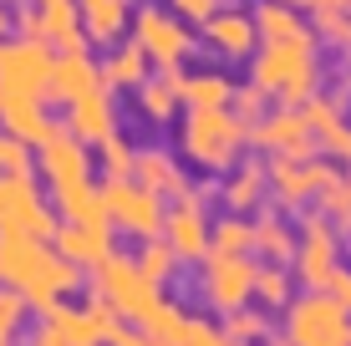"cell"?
<instances>
[{
  "label": "cell",
  "mask_w": 351,
  "mask_h": 346,
  "mask_svg": "<svg viewBox=\"0 0 351 346\" xmlns=\"http://www.w3.org/2000/svg\"><path fill=\"white\" fill-rule=\"evenodd\" d=\"M0 285L21 291L31 311L46 316L66 291L82 285V265H71L66 255H56V245L41 240V234L0 224Z\"/></svg>",
  "instance_id": "6da1fadb"
},
{
  "label": "cell",
  "mask_w": 351,
  "mask_h": 346,
  "mask_svg": "<svg viewBox=\"0 0 351 346\" xmlns=\"http://www.w3.org/2000/svg\"><path fill=\"white\" fill-rule=\"evenodd\" d=\"M250 82H255V87H265L280 107H300L306 97H316V92H321L316 31L265 41L260 56H255V66H250Z\"/></svg>",
  "instance_id": "7a4b0ae2"
},
{
  "label": "cell",
  "mask_w": 351,
  "mask_h": 346,
  "mask_svg": "<svg viewBox=\"0 0 351 346\" xmlns=\"http://www.w3.org/2000/svg\"><path fill=\"white\" fill-rule=\"evenodd\" d=\"M245 143H250V123H239L234 107H199L178 127V153L193 169H209V173L234 169Z\"/></svg>",
  "instance_id": "3957f363"
},
{
  "label": "cell",
  "mask_w": 351,
  "mask_h": 346,
  "mask_svg": "<svg viewBox=\"0 0 351 346\" xmlns=\"http://www.w3.org/2000/svg\"><path fill=\"white\" fill-rule=\"evenodd\" d=\"M285 336L295 346H351V311L336 306L326 291L290 295L285 306Z\"/></svg>",
  "instance_id": "277c9868"
},
{
  "label": "cell",
  "mask_w": 351,
  "mask_h": 346,
  "mask_svg": "<svg viewBox=\"0 0 351 346\" xmlns=\"http://www.w3.org/2000/svg\"><path fill=\"white\" fill-rule=\"evenodd\" d=\"M56 66V46L51 41H31L0 36V97H46V82Z\"/></svg>",
  "instance_id": "5b68a950"
},
{
  "label": "cell",
  "mask_w": 351,
  "mask_h": 346,
  "mask_svg": "<svg viewBox=\"0 0 351 346\" xmlns=\"http://www.w3.org/2000/svg\"><path fill=\"white\" fill-rule=\"evenodd\" d=\"M102 199H107V219L112 230L132 234V240H158L163 234V199L153 188H143L138 178H102Z\"/></svg>",
  "instance_id": "8992f818"
},
{
  "label": "cell",
  "mask_w": 351,
  "mask_h": 346,
  "mask_svg": "<svg viewBox=\"0 0 351 346\" xmlns=\"http://www.w3.org/2000/svg\"><path fill=\"white\" fill-rule=\"evenodd\" d=\"M97 291L112 301V311L123 321H138V326L158 311V301H163L158 280H148L138 270V260H123V255H107L102 265H97Z\"/></svg>",
  "instance_id": "52a82bcc"
},
{
  "label": "cell",
  "mask_w": 351,
  "mask_h": 346,
  "mask_svg": "<svg viewBox=\"0 0 351 346\" xmlns=\"http://www.w3.org/2000/svg\"><path fill=\"white\" fill-rule=\"evenodd\" d=\"M255 260L250 255H219V249H209L204 255V301L214 306V311H239V306L255 301Z\"/></svg>",
  "instance_id": "ba28073f"
},
{
  "label": "cell",
  "mask_w": 351,
  "mask_h": 346,
  "mask_svg": "<svg viewBox=\"0 0 351 346\" xmlns=\"http://www.w3.org/2000/svg\"><path fill=\"white\" fill-rule=\"evenodd\" d=\"M132 41L148 51V62L158 66V71H178V66L189 62V51H193V31L178 16L158 10V5L138 10V21H132Z\"/></svg>",
  "instance_id": "9c48e42d"
},
{
  "label": "cell",
  "mask_w": 351,
  "mask_h": 346,
  "mask_svg": "<svg viewBox=\"0 0 351 346\" xmlns=\"http://www.w3.org/2000/svg\"><path fill=\"white\" fill-rule=\"evenodd\" d=\"M250 143L265 148V153H280V158H295V163H311L321 153V143H316L300 107H275L260 123H250Z\"/></svg>",
  "instance_id": "30bf717a"
},
{
  "label": "cell",
  "mask_w": 351,
  "mask_h": 346,
  "mask_svg": "<svg viewBox=\"0 0 351 346\" xmlns=\"http://www.w3.org/2000/svg\"><path fill=\"white\" fill-rule=\"evenodd\" d=\"M295 275L300 285H311V291H321L326 280H331V270L341 265V230H336L326 214H311L306 224H300V240H295Z\"/></svg>",
  "instance_id": "8fae6325"
},
{
  "label": "cell",
  "mask_w": 351,
  "mask_h": 346,
  "mask_svg": "<svg viewBox=\"0 0 351 346\" xmlns=\"http://www.w3.org/2000/svg\"><path fill=\"white\" fill-rule=\"evenodd\" d=\"M0 224L31 230L41 240L56 234V214L41 204V188L31 184V173H0Z\"/></svg>",
  "instance_id": "7c38bea8"
},
{
  "label": "cell",
  "mask_w": 351,
  "mask_h": 346,
  "mask_svg": "<svg viewBox=\"0 0 351 346\" xmlns=\"http://www.w3.org/2000/svg\"><path fill=\"white\" fill-rule=\"evenodd\" d=\"M36 169L51 188H71V184H87L92 178V148L77 133H62L56 127L46 143H36Z\"/></svg>",
  "instance_id": "4fadbf2b"
},
{
  "label": "cell",
  "mask_w": 351,
  "mask_h": 346,
  "mask_svg": "<svg viewBox=\"0 0 351 346\" xmlns=\"http://www.w3.org/2000/svg\"><path fill=\"white\" fill-rule=\"evenodd\" d=\"M163 240L173 245L178 260H204V255H209L214 224H209V214H204V199L199 194L173 199V209L163 214Z\"/></svg>",
  "instance_id": "5bb4252c"
},
{
  "label": "cell",
  "mask_w": 351,
  "mask_h": 346,
  "mask_svg": "<svg viewBox=\"0 0 351 346\" xmlns=\"http://www.w3.org/2000/svg\"><path fill=\"white\" fill-rule=\"evenodd\" d=\"M326 173H331V169L316 163V158H311V163H295V158H280V153H275V163H265V178H270V194H275V204H280V209L311 204Z\"/></svg>",
  "instance_id": "9a60e30c"
},
{
  "label": "cell",
  "mask_w": 351,
  "mask_h": 346,
  "mask_svg": "<svg viewBox=\"0 0 351 346\" xmlns=\"http://www.w3.org/2000/svg\"><path fill=\"white\" fill-rule=\"evenodd\" d=\"M92 87H107L102 82V66L87 56V46H71V51H56V66H51V82H46V102H77L82 92Z\"/></svg>",
  "instance_id": "2e32d148"
},
{
  "label": "cell",
  "mask_w": 351,
  "mask_h": 346,
  "mask_svg": "<svg viewBox=\"0 0 351 346\" xmlns=\"http://www.w3.org/2000/svg\"><path fill=\"white\" fill-rule=\"evenodd\" d=\"M66 133H77L87 148H97L107 133H117V102L107 97V87H92L77 102H66Z\"/></svg>",
  "instance_id": "e0dca14e"
},
{
  "label": "cell",
  "mask_w": 351,
  "mask_h": 346,
  "mask_svg": "<svg viewBox=\"0 0 351 346\" xmlns=\"http://www.w3.org/2000/svg\"><path fill=\"white\" fill-rule=\"evenodd\" d=\"M51 245H56V255H66L71 265H82V270H97L107 255H112V224H56V234H51Z\"/></svg>",
  "instance_id": "ac0fdd59"
},
{
  "label": "cell",
  "mask_w": 351,
  "mask_h": 346,
  "mask_svg": "<svg viewBox=\"0 0 351 346\" xmlns=\"http://www.w3.org/2000/svg\"><path fill=\"white\" fill-rule=\"evenodd\" d=\"M132 178H138L143 188H153L158 199H184V194H193V184H189L184 163H178L168 148H138Z\"/></svg>",
  "instance_id": "d6986e66"
},
{
  "label": "cell",
  "mask_w": 351,
  "mask_h": 346,
  "mask_svg": "<svg viewBox=\"0 0 351 346\" xmlns=\"http://www.w3.org/2000/svg\"><path fill=\"white\" fill-rule=\"evenodd\" d=\"M204 41L214 46L219 56H250L255 51V41H260V26H255V16H245V10H214L209 21H204Z\"/></svg>",
  "instance_id": "ffe728a7"
},
{
  "label": "cell",
  "mask_w": 351,
  "mask_h": 346,
  "mask_svg": "<svg viewBox=\"0 0 351 346\" xmlns=\"http://www.w3.org/2000/svg\"><path fill=\"white\" fill-rule=\"evenodd\" d=\"M0 123H5V133H10V138L31 143V148L56 133V123L46 117L41 97H0Z\"/></svg>",
  "instance_id": "44dd1931"
},
{
  "label": "cell",
  "mask_w": 351,
  "mask_h": 346,
  "mask_svg": "<svg viewBox=\"0 0 351 346\" xmlns=\"http://www.w3.org/2000/svg\"><path fill=\"white\" fill-rule=\"evenodd\" d=\"M36 10H41V36L56 46V51L87 46V31H82V5H77V0H36Z\"/></svg>",
  "instance_id": "7402d4cb"
},
{
  "label": "cell",
  "mask_w": 351,
  "mask_h": 346,
  "mask_svg": "<svg viewBox=\"0 0 351 346\" xmlns=\"http://www.w3.org/2000/svg\"><path fill=\"white\" fill-rule=\"evenodd\" d=\"M77 5H82V31H87V41H97V46H117L123 31L132 26L128 0H77Z\"/></svg>",
  "instance_id": "603a6c76"
},
{
  "label": "cell",
  "mask_w": 351,
  "mask_h": 346,
  "mask_svg": "<svg viewBox=\"0 0 351 346\" xmlns=\"http://www.w3.org/2000/svg\"><path fill=\"white\" fill-rule=\"evenodd\" d=\"M178 102H184V66L178 71H163V77H143L138 82V112L148 117V123H168V117L178 112Z\"/></svg>",
  "instance_id": "cb8c5ba5"
},
{
  "label": "cell",
  "mask_w": 351,
  "mask_h": 346,
  "mask_svg": "<svg viewBox=\"0 0 351 346\" xmlns=\"http://www.w3.org/2000/svg\"><path fill=\"white\" fill-rule=\"evenodd\" d=\"M300 112H306V123H311V133H316L321 153H341V143H346V133H351V127L341 123V102L326 97V92H316V97L300 102Z\"/></svg>",
  "instance_id": "d4e9b609"
},
{
  "label": "cell",
  "mask_w": 351,
  "mask_h": 346,
  "mask_svg": "<svg viewBox=\"0 0 351 346\" xmlns=\"http://www.w3.org/2000/svg\"><path fill=\"white\" fill-rule=\"evenodd\" d=\"M56 209H62L66 224H112L107 219V199H102V188H92V178L71 184V188H56Z\"/></svg>",
  "instance_id": "484cf974"
},
{
  "label": "cell",
  "mask_w": 351,
  "mask_h": 346,
  "mask_svg": "<svg viewBox=\"0 0 351 346\" xmlns=\"http://www.w3.org/2000/svg\"><path fill=\"white\" fill-rule=\"evenodd\" d=\"M224 194V204L234 209V214H250V209H260V199L270 194V178H265V163H239L234 173H229V184L219 188Z\"/></svg>",
  "instance_id": "4316f807"
},
{
  "label": "cell",
  "mask_w": 351,
  "mask_h": 346,
  "mask_svg": "<svg viewBox=\"0 0 351 346\" xmlns=\"http://www.w3.org/2000/svg\"><path fill=\"white\" fill-rule=\"evenodd\" d=\"M229 102H234V82L224 71H193V77H184V107L189 112H199V107H229Z\"/></svg>",
  "instance_id": "83f0119b"
},
{
  "label": "cell",
  "mask_w": 351,
  "mask_h": 346,
  "mask_svg": "<svg viewBox=\"0 0 351 346\" xmlns=\"http://www.w3.org/2000/svg\"><path fill=\"white\" fill-rule=\"evenodd\" d=\"M148 66H153V62H148V51H143L138 41H132V46H117V51L102 62V82H107V87H132V92H138V82L148 77Z\"/></svg>",
  "instance_id": "f1b7e54d"
},
{
  "label": "cell",
  "mask_w": 351,
  "mask_h": 346,
  "mask_svg": "<svg viewBox=\"0 0 351 346\" xmlns=\"http://www.w3.org/2000/svg\"><path fill=\"white\" fill-rule=\"evenodd\" d=\"M255 249H260V260L290 265V260H295V234H290V224L275 219V214H260L255 219Z\"/></svg>",
  "instance_id": "f546056e"
},
{
  "label": "cell",
  "mask_w": 351,
  "mask_h": 346,
  "mask_svg": "<svg viewBox=\"0 0 351 346\" xmlns=\"http://www.w3.org/2000/svg\"><path fill=\"white\" fill-rule=\"evenodd\" d=\"M316 204H321V214L336 224V230H351V178H341V173H326L321 178V188H316Z\"/></svg>",
  "instance_id": "4dcf8cb0"
},
{
  "label": "cell",
  "mask_w": 351,
  "mask_h": 346,
  "mask_svg": "<svg viewBox=\"0 0 351 346\" xmlns=\"http://www.w3.org/2000/svg\"><path fill=\"white\" fill-rule=\"evenodd\" d=\"M255 26H260V41H280V36H300V10L285 5V0H265L255 10Z\"/></svg>",
  "instance_id": "1f68e13d"
},
{
  "label": "cell",
  "mask_w": 351,
  "mask_h": 346,
  "mask_svg": "<svg viewBox=\"0 0 351 346\" xmlns=\"http://www.w3.org/2000/svg\"><path fill=\"white\" fill-rule=\"evenodd\" d=\"M209 249H219V255H250V249H255V224L229 209L224 219L214 224V245Z\"/></svg>",
  "instance_id": "d6a6232c"
},
{
  "label": "cell",
  "mask_w": 351,
  "mask_h": 346,
  "mask_svg": "<svg viewBox=\"0 0 351 346\" xmlns=\"http://www.w3.org/2000/svg\"><path fill=\"white\" fill-rule=\"evenodd\" d=\"M290 280H295V270L275 265V260H265V265L255 270V295L260 306H270V311H285L290 306Z\"/></svg>",
  "instance_id": "836d02e7"
},
{
  "label": "cell",
  "mask_w": 351,
  "mask_h": 346,
  "mask_svg": "<svg viewBox=\"0 0 351 346\" xmlns=\"http://www.w3.org/2000/svg\"><path fill=\"white\" fill-rule=\"evenodd\" d=\"M224 336L234 341V346H265V341H270V316L239 306V311L224 316Z\"/></svg>",
  "instance_id": "e575fe53"
},
{
  "label": "cell",
  "mask_w": 351,
  "mask_h": 346,
  "mask_svg": "<svg viewBox=\"0 0 351 346\" xmlns=\"http://www.w3.org/2000/svg\"><path fill=\"white\" fill-rule=\"evenodd\" d=\"M138 270H143V275H148V280H173L178 275V255H173V245H168L163 240V234H158V240H138Z\"/></svg>",
  "instance_id": "d590c367"
},
{
  "label": "cell",
  "mask_w": 351,
  "mask_h": 346,
  "mask_svg": "<svg viewBox=\"0 0 351 346\" xmlns=\"http://www.w3.org/2000/svg\"><path fill=\"white\" fill-rule=\"evenodd\" d=\"M143 326L153 331L163 346H184V336H189V326H193V316L184 311V306H173V301H158V311H153Z\"/></svg>",
  "instance_id": "8d00e7d4"
},
{
  "label": "cell",
  "mask_w": 351,
  "mask_h": 346,
  "mask_svg": "<svg viewBox=\"0 0 351 346\" xmlns=\"http://www.w3.org/2000/svg\"><path fill=\"white\" fill-rule=\"evenodd\" d=\"M311 31L316 41H331V46H351V10L346 5H311Z\"/></svg>",
  "instance_id": "74e56055"
},
{
  "label": "cell",
  "mask_w": 351,
  "mask_h": 346,
  "mask_svg": "<svg viewBox=\"0 0 351 346\" xmlns=\"http://www.w3.org/2000/svg\"><path fill=\"white\" fill-rule=\"evenodd\" d=\"M97 163H102L107 178H128L132 163H138V148H132L123 133H107L102 143H97Z\"/></svg>",
  "instance_id": "f35d334b"
},
{
  "label": "cell",
  "mask_w": 351,
  "mask_h": 346,
  "mask_svg": "<svg viewBox=\"0 0 351 346\" xmlns=\"http://www.w3.org/2000/svg\"><path fill=\"white\" fill-rule=\"evenodd\" d=\"M229 107H234L239 123H260L265 107H270V92L255 87V82H250V87H234V102H229Z\"/></svg>",
  "instance_id": "ab89813d"
},
{
  "label": "cell",
  "mask_w": 351,
  "mask_h": 346,
  "mask_svg": "<svg viewBox=\"0 0 351 346\" xmlns=\"http://www.w3.org/2000/svg\"><path fill=\"white\" fill-rule=\"evenodd\" d=\"M21 316H26V295L21 291H0V346H10V336L21 331Z\"/></svg>",
  "instance_id": "60d3db41"
},
{
  "label": "cell",
  "mask_w": 351,
  "mask_h": 346,
  "mask_svg": "<svg viewBox=\"0 0 351 346\" xmlns=\"http://www.w3.org/2000/svg\"><path fill=\"white\" fill-rule=\"evenodd\" d=\"M0 173H31V143L0 133Z\"/></svg>",
  "instance_id": "b9f144b4"
},
{
  "label": "cell",
  "mask_w": 351,
  "mask_h": 346,
  "mask_svg": "<svg viewBox=\"0 0 351 346\" xmlns=\"http://www.w3.org/2000/svg\"><path fill=\"white\" fill-rule=\"evenodd\" d=\"M168 5H173L178 21H193V26H204V21L219 10V0H168Z\"/></svg>",
  "instance_id": "7bdbcfd3"
},
{
  "label": "cell",
  "mask_w": 351,
  "mask_h": 346,
  "mask_svg": "<svg viewBox=\"0 0 351 346\" xmlns=\"http://www.w3.org/2000/svg\"><path fill=\"white\" fill-rule=\"evenodd\" d=\"M184 346H234V341H229L219 326H209V321H193L189 336H184Z\"/></svg>",
  "instance_id": "ee69618b"
},
{
  "label": "cell",
  "mask_w": 351,
  "mask_h": 346,
  "mask_svg": "<svg viewBox=\"0 0 351 346\" xmlns=\"http://www.w3.org/2000/svg\"><path fill=\"white\" fill-rule=\"evenodd\" d=\"M321 291L331 295L336 306H346V311H351V270H346V265H336V270H331V280H326Z\"/></svg>",
  "instance_id": "f6af8a7d"
},
{
  "label": "cell",
  "mask_w": 351,
  "mask_h": 346,
  "mask_svg": "<svg viewBox=\"0 0 351 346\" xmlns=\"http://www.w3.org/2000/svg\"><path fill=\"white\" fill-rule=\"evenodd\" d=\"M107 346H163L158 336H153L148 326H138V331H128V326H117V336L107 341Z\"/></svg>",
  "instance_id": "bcb514c9"
},
{
  "label": "cell",
  "mask_w": 351,
  "mask_h": 346,
  "mask_svg": "<svg viewBox=\"0 0 351 346\" xmlns=\"http://www.w3.org/2000/svg\"><path fill=\"white\" fill-rule=\"evenodd\" d=\"M36 346H66V341H56V336H51V331H46V326H41V336H36Z\"/></svg>",
  "instance_id": "7dc6e473"
},
{
  "label": "cell",
  "mask_w": 351,
  "mask_h": 346,
  "mask_svg": "<svg viewBox=\"0 0 351 346\" xmlns=\"http://www.w3.org/2000/svg\"><path fill=\"white\" fill-rule=\"evenodd\" d=\"M336 158H346V163H351V133H346V143H341V153H336Z\"/></svg>",
  "instance_id": "c3c4849f"
},
{
  "label": "cell",
  "mask_w": 351,
  "mask_h": 346,
  "mask_svg": "<svg viewBox=\"0 0 351 346\" xmlns=\"http://www.w3.org/2000/svg\"><path fill=\"white\" fill-rule=\"evenodd\" d=\"M5 26H10V16H5V5H0V36H5Z\"/></svg>",
  "instance_id": "681fc988"
},
{
  "label": "cell",
  "mask_w": 351,
  "mask_h": 346,
  "mask_svg": "<svg viewBox=\"0 0 351 346\" xmlns=\"http://www.w3.org/2000/svg\"><path fill=\"white\" fill-rule=\"evenodd\" d=\"M265 346H295V341H290V336H280V341H265Z\"/></svg>",
  "instance_id": "f907efd6"
},
{
  "label": "cell",
  "mask_w": 351,
  "mask_h": 346,
  "mask_svg": "<svg viewBox=\"0 0 351 346\" xmlns=\"http://www.w3.org/2000/svg\"><path fill=\"white\" fill-rule=\"evenodd\" d=\"M346 178H351V173H346Z\"/></svg>",
  "instance_id": "816d5d0a"
}]
</instances>
